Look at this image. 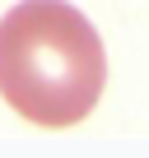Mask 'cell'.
<instances>
[{"mask_svg": "<svg viewBox=\"0 0 149 158\" xmlns=\"http://www.w3.org/2000/svg\"><path fill=\"white\" fill-rule=\"evenodd\" d=\"M107 89L98 28L70 0H19L0 19V98L28 126H79Z\"/></svg>", "mask_w": 149, "mask_h": 158, "instance_id": "6da1fadb", "label": "cell"}]
</instances>
